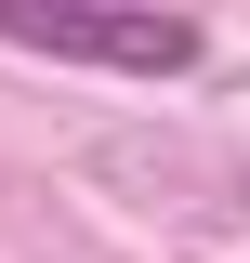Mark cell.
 Returning a JSON list of instances; mask_svg holds the SVG:
<instances>
[{"label": "cell", "mask_w": 250, "mask_h": 263, "mask_svg": "<svg viewBox=\"0 0 250 263\" xmlns=\"http://www.w3.org/2000/svg\"><path fill=\"white\" fill-rule=\"evenodd\" d=\"M13 53H66V66H119V79H185L198 27L185 13H132V0H0Z\"/></svg>", "instance_id": "cell-1"}]
</instances>
